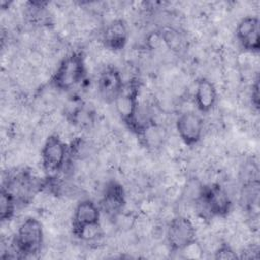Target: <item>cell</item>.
<instances>
[{"label":"cell","mask_w":260,"mask_h":260,"mask_svg":"<svg viewBox=\"0 0 260 260\" xmlns=\"http://www.w3.org/2000/svg\"><path fill=\"white\" fill-rule=\"evenodd\" d=\"M11 247L17 258L38 255L44 245V229L41 221L35 217L25 218L17 228Z\"/></svg>","instance_id":"obj_1"},{"label":"cell","mask_w":260,"mask_h":260,"mask_svg":"<svg viewBox=\"0 0 260 260\" xmlns=\"http://www.w3.org/2000/svg\"><path fill=\"white\" fill-rule=\"evenodd\" d=\"M86 73L84 57L81 52H72L58 64L51 77V84L59 90H69L84 80Z\"/></svg>","instance_id":"obj_2"},{"label":"cell","mask_w":260,"mask_h":260,"mask_svg":"<svg viewBox=\"0 0 260 260\" xmlns=\"http://www.w3.org/2000/svg\"><path fill=\"white\" fill-rule=\"evenodd\" d=\"M196 201L204 211L203 217L209 215L212 218H224L231 212L233 205L226 190L217 183L202 186Z\"/></svg>","instance_id":"obj_3"},{"label":"cell","mask_w":260,"mask_h":260,"mask_svg":"<svg viewBox=\"0 0 260 260\" xmlns=\"http://www.w3.org/2000/svg\"><path fill=\"white\" fill-rule=\"evenodd\" d=\"M166 241L170 252H182L197 242V231L193 221L185 215L173 217L166 230Z\"/></svg>","instance_id":"obj_4"},{"label":"cell","mask_w":260,"mask_h":260,"mask_svg":"<svg viewBox=\"0 0 260 260\" xmlns=\"http://www.w3.org/2000/svg\"><path fill=\"white\" fill-rule=\"evenodd\" d=\"M66 143L58 134L49 135L41 149V164L44 172L50 176L55 177L61 172L67 161Z\"/></svg>","instance_id":"obj_5"},{"label":"cell","mask_w":260,"mask_h":260,"mask_svg":"<svg viewBox=\"0 0 260 260\" xmlns=\"http://www.w3.org/2000/svg\"><path fill=\"white\" fill-rule=\"evenodd\" d=\"M139 82L136 78H132L127 83L114 102L116 111L124 124L131 130L134 123L135 114L139 105Z\"/></svg>","instance_id":"obj_6"},{"label":"cell","mask_w":260,"mask_h":260,"mask_svg":"<svg viewBox=\"0 0 260 260\" xmlns=\"http://www.w3.org/2000/svg\"><path fill=\"white\" fill-rule=\"evenodd\" d=\"M101 209L99 204L90 199L79 201L73 209L71 218L72 233L79 239L81 234L88 228L100 224Z\"/></svg>","instance_id":"obj_7"},{"label":"cell","mask_w":260,"mask_h":260,"mask_svg":"<svg viewBox=\"0 0 260 260\" xmlns=\"http://www.w3.org/2000/svg\"><path fill=\"white\" fill-rule=\"evenodd\" d=\"M176 129L181 140L188 146L197 144L203 135L204 121L194 111L181 113L176 120Z\"/></svg>","instance_id":"obj_8"},{"label":"cell","mask_w":260,"mask_h":260,"mask_svg":"<svg viewBox=\"0 0 260 260\" xmlns=\"http://www.w3.org/2000/svg\"><path fill=\"white\" fill-rule=\"evenodd\" d=\"M126 205V194L123 186L111 181L106 184L99 206L102 212L111 218H116L121 214Z\"/></svg>","instance_id":"obj_9"},{"label":"cell","mask_w":260,"mask_h":260,"mask_svg":"<svg viewBox=\"0 0 260 260\" xmlns=\"http://www.w3.org/2000/svg\"><path fill=\"white\" fill-rule=\"evenodd\" d=\"M236 38L243 49L251 53H258L260 48L258 16L247 15L241 18L236 26Z\"/></svg>","instance_id":"obj_10"},{"label":"cell","mask_w":260,"mask_h":260,"mask_svg":"<svg viewBox=\"0 0 260 260\" xmlns=\"http://www.w3.org/2000/svg\"><path fill=\"white\" fill-rule=\"evenodd\" d=\"M124 87L121 72L115 66L104 68L98 78V90L101 98L111 104L114 103Z\"/></svg>","instance_id":"obj_11"},{"label":"cell","mask_w":260,"mask_h":260,"mask_svg":"<svg viewBox=\"0 0 260 260\" xmlns=\"http://www.w3.org/2000/svg\"><path fill=\"white\" fill-rule=\"evenodd\" d=\"M128 36V27L124 19L115 18L104 28L101 35V42L106 49L117 52L126 46Z\"/></svg>","instance_id":"obj_12"},{"label":"cell","mask_w":260,"mask_h":260,"mask_svg":"<svg viewBox=\"0 0 260 260\" xmlns=\"http://www.w3.org/2000/svg\"><path fill=\"white\" fill-rule=\"evenodd\" d=\"M217 90L213 82L205 77L196 81L194 90V104L200 113H209L216 105Z\"/></svg>","instance_id":"obj_13"},{"label":"cell","mask_w":260,"mask_h":260,"mask_svg":"<svg viewBox=\"0 0 260 260\" xmlns=\"http://www.w3.org/2000/svg\"><path fill=\"white\" fill-rule=\"evenodd\" d=\"M69 122L80 129H89L94 124V112L83 104L76 105L68 113Z\"/></svg>","instance_id":"obj_14"},{"label":"cell","mask_w":260,"mask_h":260,"mask_svg":"<svg viewBox=\"0 0 260 260\" xmlns=\"http://www.w3.org/2000/svg\"><path fill=\"white\" fill-rule=\"evenodd\" d=\"M161 40L165 45L173 52L179 54L186 49V41L184 37L175 28L167 27L160 34Z\"/></svg>","instance_id":"obj_15"},{"label":"cell","mask_w":260,"mask_h":260,"mask_svg":"<svg viewBox=\"0 0 260 260\" xmlns=\"http://www.w3.org/2000/svg\"><path fill=\"white\" fill-rule=\"evenodd\" d=\"M16 204L17 203L13 195L6 189L2 188L0 195V218L2 222L9 221L14 216Z\"/></svg>","instance_id":"obj_16"},{"label":"cell","mask_w":260,"mask_h":260,"mask_svg":"<svg viewBox=\"0 0 260 260\" xmlns=\"http://www.w3.org/2000/svg\"><path fill=\"white\" fill-rule=\"evenodd\" d=\"M214 253V258L215 259H237L239 258V256L237 255L236 251L233 249V247L225 243V242H221L218 244V246L215 248V250L213 251Z\"/></svg>","instance_id":"obj_17"},{"label":"cell","mask_w":260,"mask_h":260,"mask_svg":"<svg viewBox=\"0 0 260 260\" xmlns=\"http://www.w3.org/2000/svg\"><path fill=\"white\" fill-rule=\"evenodd\" d=\"M251 89H252L251 94H250L251 104L256 110H258V108H259V82H258V78L255 79L254 83L252 84Z\"/></svg>","instance_id":"obj_18"}]
</instances>
